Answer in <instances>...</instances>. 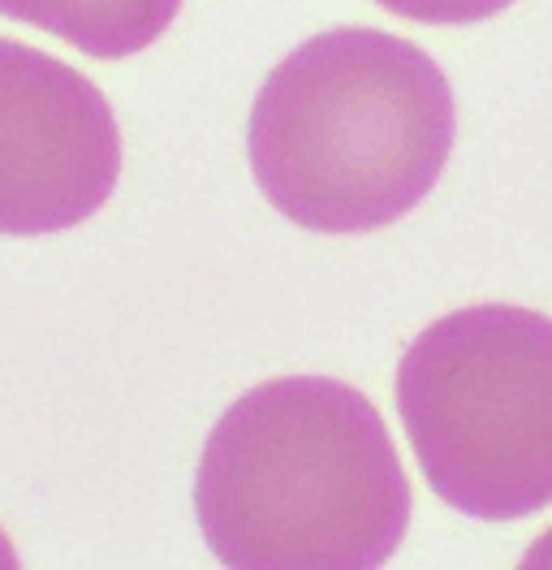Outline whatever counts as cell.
Masks as SVG:
<instances>
[{"label": "cell", "mask_w": 552, "mask_h": 570, "mask_svg": "<svg viewBox=\"0 0 552 570\" xmlns=\"http://www.w3.org/2000/svg\"><path fill=\"white\" fill-rule=\"evenodd\" d=\"M195 510L225 567L372 570L411 528V480L363 393L280 376L241 393L211 428Z\"/></svg>", "instance_id": "6da1fadb"}, {"label": "cell", "mask_w": 552, "mask_h": 570, "mask_svg": "<svg viewBox=\"0 0 552 570\" xmlns=\"http://www.w3.org/2000/svg\"><path fill=\"white\" fill-rule=\"evenodd\" d=\"M453 91L411 39L324 31L259 87L246 151L280 216L315 234H376L432 195L453 151Z\"/></svg>", "instance_id": "7a4b0ae2"}, {"label": "cell", "mask_w": 552, "mask_h": 570, "mask_svg": "<svg viewBox=\"0 0 552 570\" xmlns=\"http://www.w3.org/2000/svg\"><path fill=\"white\" fill-rule=\"evenodd\" d=\"M397 411L432 493L510 523L552 505V321L466 307L427 324L397 363Z\"/></svg>", "instance_id": "3957f363"}, {"label": "cell", "mask_w": 552, "mask_h": 570, "mask_svg": "<svg viewBox=\"0 0 552 570\" xmlns=\"http://www.w3.org/2000/svg\"><path fill=\"white\" fill-rule=\"evenodd\" d=\"M121 178V130L103 91L31 43L0 39V234L82 225Z\"/></svg>", "instance_id": "277c9868"}, {"label": "cell", "mask_w": 552, "mask_h": 570, "mask_svg": "<svg viewBox=\"0 0 552 570\" xmlns=\"http://www.w3.org/2000/svg\"><path fill=\"white\" fill-rule=\"evenodd\" d=\"M177 13L181 0H0V18L52 31L100 61H121L151 48Z\"/></svg>", "instance_id": "5b68a950"}, {"label": "cell", "mask_w": 552, "mask_h": 570, "mask_svg": "<svg viewBox=\"0 0 552 570\" xmlns=\"http://www.w3.org/2000/svg\"><path fill=\"white\" fill-rule=\"evenodd\" d=\"M379 4L397 18L427 22V27H466V22H483L510 9L514 0H379Z\"/></svg>", "instance_id": "8992f818"}, {"label": "cell", "mask_w": 552, "mask_h": 570, "mask_svg": "<svg viewBox=\"0 0 552 570\" xmlns=\"http://www.w3.org/2000/svg\"><path fill=\"white\" fill-rule=\"evenodd\" d=\"M526 567H552V532L535 540V549L526 553Z\"/></svg>", "instance_id": "52a82bcc"}, {"label": "cell", "mask_w": 552, "mask_h": 570, "mask_svg": "<svg viewBox=\"0 0 552 570\" xmlns=\"http://www.w3.org/2000/svg\"><path fill=\"white\" fill-rule=\"evenodd\" d=\"M18 558H13V549H9V540H4V532H0V567H13Z\"/></svg>", "instance_id": "ba28073f"}]
</instances>
